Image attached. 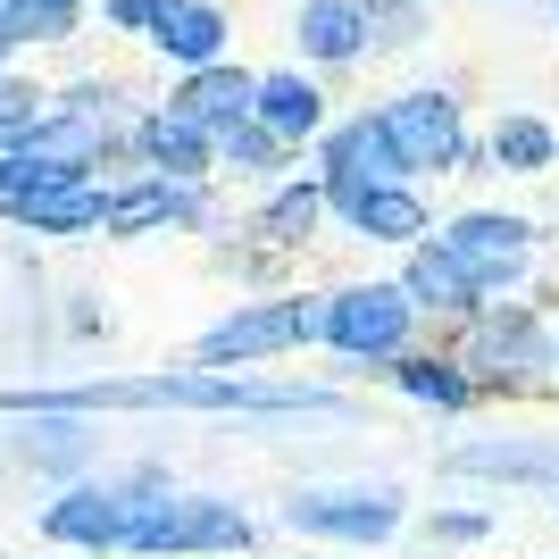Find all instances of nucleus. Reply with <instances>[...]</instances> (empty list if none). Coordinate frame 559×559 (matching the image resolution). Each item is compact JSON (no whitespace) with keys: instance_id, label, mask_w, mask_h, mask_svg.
<instances>
[{"instance_id":"obj_1","label":"nucleus","mask_w":559,"mask_h":559,"mask_svg":"<svg viewBox=\"0 0 559 559\" xmlns=\"http://www.w3.org/2000/svg\"><path fill=\"white\" fill-rule=\"evenodd\" d=\"M9 409H326L318 393H267L226 376H134V384H68V393H9Z\"/></svg>"},{"instance_id":"obj_2","label":"nucleus","mask_w":559,"mask_h":559,"mask_svg":"<svg viewBox=\"0 0 559 559\" xmlns=\"http://www.w3.org/2000/svg\"><path fill=\"white\" fill-rule=\"evenodd\" d=\"M409 334V284H359L326 309V343L350 359H393Z\"/></svg>"},{"instance_id":"obj_3","label":"nucleus","mask_w":559,"mask_h":559,"mask_svg":"<svg viewBox=\"0 0 559 559\" xmlns=\"http://www.w3.org/2000/svg\"><path fill=\"white\" fill-rule=\"evenodd\" d=\"M242 543H251V518L226 501H159L126 551H242Z\"/></svg>"},{"instance_id":"obj_4","label":"nucleus","mask_w":559,"mask_h":559,"mask_svg":"<svg viewBox=\"0 0 559 559\" xmlns=\"http://www.w3.org/2000/svg\"><path fill=\"white\" fill-rule=\"evenodd\" d=\"M159 510V492H68L59 510H50V535L59 543H100V551H126L142 535V518Z\"/></svg>"},{"instance_id":"obj_5","label":"nucleus","mask_w":559,"mask_h":559,"mask_svg":"<svg viewBox=\"0 0 559 559\" xmlns=\"http://www.w3.org/2000/svg\"><path fill=\"white\" fill-rule=\"evenodd\" d=\"M384 176H401V142H393V126H384V117H350L343 134L326 142V201L343 210L350 192L384 185Z\"/></svg>"},{"instance_id":"obj_6","label":"nucleus","mask_w":559,"mask_h":559,"mask_svg":"<svg viewBox=\"0 0 559 559\" xmlns=\"http://www.w3.org/2000/svg\"><path fill=\"white\" fill-rule=\"evenodd\" d=\"M384 126H393V142H401V167H460V151H467L460 109H451L443 93H401L393 109H384Z\"/></svg>"},{"instance_id":"obj_7","label":"nucleus","mask_w":559,"mask_h":559,"mask_svg":"<svg viewBox=\"0 0 559 559\" xmlns=\"http://www.w3.org/2000/svg\"><path fill=\"white\" fill-rule=\"evenodd\" d=\"M301 334H318V318H309L301 301H267V309H234L226 326L201 334V359H267V350L301 343Z\"/></svg>"},{"instance_id":"obj_8","label":"nucleus","mask_w":559,"mask_h":559,"mask_svg":"<svg viewBox=\"0 0 559 559\" xmlns=\"http://www.w3.org/2000/svg\"><path fill=\"white\" fill-rule=\"evenodd\" d=\"M293 526L334 535V543H384L401 526V510H393V492H301V501H293Z\"/></svg>"},{"instance_id":"obj_9","label":"nucleus","mask_w":559,"mask_h":559,"mask_svg":"<svg viewBox=\"0 0 559 559\" xmlns=\"http://www.w3.org/2000/svg\"><path fill=\"white\" fill-rule=\"evenodd\" d=\"M443 242L467 259V276L485 284V293H492V284H510L518 267H526V226H518V217H460Z\"/></svg>"},{"instance_id":"obj_10","label":"nucleus","mask_w":559,"mask_h":559,"mask_svg":"<svg viewBox=\"0 0 559 559\" xmlns=\"http://www.w3.org/2000/svg\"><path fill=\"white\" fill-rule=\"evenodd\" d=\"M9 210H17V226H34V234H84V226H109V201H100L93 185H75V176H50V185L17 192Z\"/></svg>"},{"instance_id":"obj_11","label":"nucleus","mask_w":559,"mask_h":559,"mask_svg":"<svg viewBox=\"0 0 559 559\" xmlns=\"http://www.w3.org/2000/svg\"><path fill=\"white\" fill-rule=\"evenodd\" d=\"M176 109L185 117H201L210 134H226V126H242V117L259 109V75H242V68H192V84L176 93Z\"/></svg>"},{"instance_id":"obj_12","label":"nucleus","mask_w":559,"mask_h":559,"mask_svg":"<svg viewBox=\"0 0 559 559\" xmlns=\"http://www.w3.org/2000/svg\"><path fill=\"white\" fill-rule=\"evenodd\" d=\"M151 43H159L167 59H185V68H210L217 50H226V17H217L210 0H159Z\"/></svg>"},{"instance_id":"obj_13","label":"nucleus","mask_w":559,"mask_h":559,"mask_svg":"<svg viewBox=\"0 0 559 559\" xmlns=\"http://www.w3.org/2000/svg\"><path fill=\"white\" fill-rule=\"evenodd\" d=\"M343 217L368 234V242H418V234H426L418 192H401V185H368V192H350Z\"/></svg>"},{"instance_id":"obj_14","label":"nucleus","mask_w":559,"mask_h":559,"mask_svg":"<svg viewBox=\"0 0 559 559\" xmlns=\"http://www.w3.org/2000/svg\"><path fill=\"white\" fill-rule=\"evenodd\" d=\"M309 59H350V50L368 43V9L359 0H301V17H293Z\"/></svg>"},{"instance_id":"obj_15","label":"nucleus","mask_w":559,"mask_h":559,"mask_svg":"<svg viewBox=\"0 0 559 559\" xmlns=\"http://www.w3.org/2000/svg\"><path fill=\"white\" fill-rule=\"evenodd\" d=\"M409 293L435 301V309H476V301H485V284L467 276V259L451 251V242H435V251L409 259Z\"/></svg>"},{"instance_id":"obj_16","label":"nucleus","mask_w":559,"mask_h":559,"mask_svg":"<svg viewBox=\"0 0 559 559\" xmlns=\"http://www.w3.org/2000/svg\"><path fill=\"white\" fill-rule=\"evenodd\" d=\"M259 117L276 126L284 142H301L326 126V93L318 84H301V75H259Z\"/></svg>"},{"instance_id":"obj_17","label":"nucleus","mask_w":559,"mask_h":559,"mask_svg":"<svg viewBox=\"0 0 559 559\" xmlns=\"http://www.w3.org/2000/svg\"><path fill=\"white\" fill-rule=\"evenodd\" d=\"M151 159H159L167 176H201V159H210V126L185 117V109L151 117Z\"/></svg>"},{"instance_id":"obj_18","label":"nucleus","mask_w":559,"mask_h":559,"mask_svg":"<svg viewBox=\"0 0 559 559\" xmlns=\"http://www.w3.org/2000/svg\"><path fill=\"white\" fill-rule=\"evenodd\" d=\"M167 217H192V201L176 185H142L126 201H109V234H142V226H167Z\"/></svg>"},{"instance_id":"obj_19","label":"nucleus","mask_w":559,"mask_h":559,"mask_svg":"<svg viewBox=\"0 0 559 559\" xmlns=\"http://www.w3.org/2000/svg\"><path fill=\"white\" fill-rule=\"evenodd\" d=\"M492 159L501 167H551V126L543 117H501L492 126Z\"/></svg>"},{"instance_id":"obj_20","label":"nucleus","mask_w":559,"mask_h":559,"mask_svg":"<svg viewBox=\"0 0 559 559\" xmlns=\"http://www.w3.org/2000/svg\"><path fill=\"white\" fill-rule=\"evenodd\" d=\"M460 476H559V451H501V443H476V451H460Z\"/></svg>"},{"instance_id":"obj_21","label":"nucleus","mask_w":559,"mask_h":559,"mask_svg":"<svg viewBox=\"0 0 559 559\" xmlns=\"http://www.w3.org/2000/svg\"><path fill=\"white\" fill-rule=\"evenodd\" d=\"M75 25V0H9V34L17 43H59Z\"/></svg>"},{"instance_id":"obj_22","label":"nucleus","mask_w":559,"mask_h":559,"mask_svg":"<svg viewBox=\"0 0 559 559\" xmlns=\"http://www.w3.org/2000/svg\"><path fill=\"white\" fill-rule=\"evenodd\" d=\"M401 384H409L418 401H435V409H460V401H467V376L451 368V359H409V368H401Z\"/></svg>"},{"instance_id":"obj_23","label":"nucleus","mask_w":559,"mask_h":559,"mask_svg":"<svg viewBox=\"0 0 559 559\" xmlns=\"http://www.w3.org/2000/svg\"><path fill=\"white\" fill-rule=\"evenodd\" d=\"M318 210H326V192H318V185H301V192H284L276 210H267V234H276V242H301V234L318 226Z\"/></svg>"},{"instance_id":"obj_24","label":"nucleus","mask_w":559,"mask_h":559,"mask_svg":"<svg viewBox=\"0 0 559 559\" xmlns=\"http://www.w3.org/2000/svg\"><path fill=\"white\" fill-rule=\"evenodd\" d=\"M25 126H34V93L0 75V134H25Z\"/></svg>"},{"instance_id":"obj_25","label":"nucleus","mask_w":559,"mask_h":559,"mask_svg":"<svg viewBox=\"0 0 559 559\" xmlns=\"http://www.w3.org/2000/svg\"><path fill=\"white\" fill-rule=\"evenodd\" d=\"M109 17H117V25H142V34H151V17H159V0H109Z\"/></svg>"},{"instance_id":"obj_26","label":"nucleus","mask_w":559,"mask_h":559,"mask_svg":"<svg viewBox=\"0 0 559 559\" xmlns=\"http://www.w3.org/2000/svg\"><path fill=\"white\" fill-rule=\"evenodd\" d=\"M485 535V518H435V543H476Z\"/></svg>"},{"instance_id":"obj_27","label":"nucleus","mask_w":559,"mask_h":559,"mask_svg":"<svg viewBox=\"0 0 559 559\" xmlns=\"http://www.w3.org/2000/svg\"><path fill=\"white\" fill-rule=\"evenodd\" d=\"M9 43H17V34H9V0H0V50H9Z\"/></svg>"},{"instance_id":"obj_28","label":"nucleus","mask_w":559,"mask_h":559,"mask_svg":"<svg viewBox=\"0 0 559 559\" xmlns=\"http://www.w3.org/2000/svg\"><path fill=\"white\" fill-rule=\"evenodd\" d=\"M393 9H418V0H393Z\"/></svg>"}]
</instances>
